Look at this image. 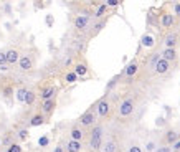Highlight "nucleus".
Returning a JSON list of instances; mask_svg holds the SVG:
<instances>
[{"label":"nucleus","mask_w":180,"mask_h":152,"mask_svg":"<svg viewBox=\"0 0 180 152\" xmlns=\"http://www.w3.org/2000/svg\"><path fill=\"white\" fill-rule=\"evenodd\" d=\"M101 136H102V129L101 127H94L91 132V139H89V149L91 151H97L101 147Z\"/></svg>","instance_id":"nucleus-1"},{"label":"nucleus","mask_w":180,"mask_h":152,"mask_svg":"<svg viewBox=\"0 0 180 152\" xmlns=\"http://www.w3.org/2000/svg\"><path fill=\"white\" fill-rule=\"evenodd\" d=\"M132 111H134V103L132 101H122L121 103V106H119V114L121 116H129L132 114Z\"/></svg>","instance_id":"nucleus-2"},{"label":"nucleus","mask_w":180,"mask_h":152,"mask_svg":"<svg viewBox=\"0 0 180 152\" xmlns=\"http://www.w3.org/2000/svg\"><path fill=\"white\" fill-rule=\"evenodd\" d=\"M81 124L83 126H91L94 124V121H96V116H94V112H91V111H88V112H84L83 116H81Z\"/></svg>","instance_id":"nucleus-3"},{"label":"nucleus","mask_w":180,"mask_h":152,"mask_svg":"<svg viewBox=\"0 0 180 152\" xmlns=\"http://www.w3.org/2000/svg\"><path fill=\"white\" fill-rule=\"evenodd\" d=\"M107 112H109V103L102 99V101L97 103V116H101V117H106Z\"/></svg>","instance_id":"nucleus-4"},{"label":"nucleus","mask_w":180,"mask_h":152,"mask_svg":"<svg viewBox=\"0 0 180 152\" xmlns=\"http://www.w3.org/2000/svg\"><path fill=\"white\" fill-rule=\"evenodd\" d=\"M155 71H157L159 74H164L169 71V61L164 60V58H160V60L157 61V65H155Z\"/></svg>","instance_id":"nucleus-5"},{"label":"nucleus","mask_w":180,"mask_h":152,"mask_svg":"<svg viewBox=\"0 0 180 152\" xmlns=\"http://www.w3.org/2000/svg\"><path fill=\"white\" fill-rule=\"evenodd\" d=\"M160 23H162V27L169 28V27H172V25L175 23V17H174V15H170V13H165V15H162Z\"/></svg>","instance_id":"nucleus-6"},{"label":"nucleus","mask_w":180,"mask_h":152,"mask_svg":"<svg viewBox=\"0 0 180 152\" xmlns=\"http://www.w3.org/2000/svg\"><path fill=\"white\" fill-rule=\"evenodd\" d=\"M55 93H56L55 86H48V88H45V89L42 91V99H43V101L53 99V96H55Z\"/></svg>","instance_id":"nucleus-7"},{"label":"nucleus","mask_w":180,"mask_h":152,"mask_svg":"<svg viewBox=\"0 0 180 152\" xmlns=\"http://www.w3.org/2000/svg\"><path fill=\"white\" fill-rule=\"evenodd\" d=\"M5 55H7V63H10V65H15L18 60V51L17 50H8L5 51Z\"/></svg>","instance_id":"nucleus-8"},{"label":"nucleus","mask_w":180,"mask_h":152,"mask_svg":"<svg viewBox=\"0 0 180 152\" xmlns=\"http://www.w3.org/2000/svg\"><path fill=\"white\" fill-rule=\"evenodd\" d=\"M18 65H20V68H22V69L28 71V69H32V68H33V61H32V58H28V56H23V58H20Z\"/></svg>","instance_id":"nucleus-9"},{"label":"nucleus","mask_w":180,"mask_h":152,"mask_svg":"<svg viewBox=\"0 0 180 152\" xmlns=\"http://www.w3.org/2000/svg\"><path fill=\"white\" fill-rule=\"evenodd\" d=\"M164 60H167L169 63L170 61H174L177 58V51H175V48H165L164 50V56H162Z\"/></svg>","instance_id":"nucleus-10"},{"label":"nucleus","mask_w":180,"mask_h":152,"mask_svg":"<svg viewBox=\"0 0 180 152\" xmlns=\"http://www.w3.org/2000/svg\"><path fill=\"white\" fill-rule=\"evenodd\" d=\"M137 69H139V65L136 63V61L129 63V65H127V68H126V76H127V78H132V76L137 73Z\"/></svg>","instance_id":"nucleus-11"},{"label":"nucleus","mask_w":180,"mask_h":152,"mask_svg":"<svg viewBox=\"0 0 180 152\" xmlns=\"http://www.w3.org/2000/svg\"><path fill=\"white\" fill-rule=\"evenodd\" d=\"M66 149H68V152H79V151H81V142L71 139V141L66 144Z\"/></svg>","instance_id":"nucleus-12"},{"label":"nucleus","mask_w":180,"mask_h":152,"mask_svg":"<svg viewBox=\"0 0 180 152\" xmlns=\"http://www.w3.org/2000/svg\"><path fill=\"white\" fill-rule=\"evenodd\" d=\"M55 106H56L55 99H48V101H45L42 104V109H43V112H51V111L55 109Z\"/></svg>","instance_id":"nucleus-13"},{"label":"nucleus","mask_w":180,"mask_h":152,"mask_svg":"<svg viewBox=\"0 0 180 152\" xmlns=\"http://www.w3.org/2000/svg\"><path fill=\"white\" fill-rule=\"evenodd\" d=\"M86 25H88V17H78V18L74 20V27L78 28V30L86 28Z\"/></svg>","instance_id":"nucleus-14"},{"label":"nucleus","mask_w":180,"mask_h":152,"mask_svg":"<svg viewBox=\"0 0 180 152\" xmlns=\"http://www.w3.org/2000/svg\"><path fill=\"white\" fill-rule=\"evenodd\" d=\"M27 96H28V89L27 88H20V89H17V99H18L20 103H25Z\"/></svg>","instance_id":"nucleus-15"},{"label":"nucleus","mask_w":180,"mask_h":152,"mask_svg":"<svg viewBox=\"0 0 180 152\" xmlns=\"http://www.w3.org/2000/svg\"><path fill=\"white\" fill-rule=\"evenodd\" d=\"M177 139H179V134H177L175 131H169V132H167V136H165L167 144H175Z\"/></svg>","instance_id":"nucleus-16"},{"label":"nucleus","mask_w":180,"mask_h":152,"mask_svg":"<svg viewBox=\"0 0 180 152\" xmlns=\"http://www.w3.org/2000/svg\"><path fill=\"white\" fill-rule=\"evenodd\" d=\"M43 116L42 114H35L32 117V121H30V126H32V127H37V126H42L43 124Z\"/></svg>","instance_id":"nucleus-17"},{"label":"nucleus","mask_w":180,"mask_h":152,"mask_svg":"<svg viewBox=\"0 0 180 152\" xmlns=\"http://www.w3.org/2000/svg\"><path fill=\"white\" fill-rule=\"evenodd\" d=\"M140 43H142V46H147V48H150V46H154V38L150 37V35H144L142 40H140Z\"/></svg>","instance_id":"nucleus-18"},{"label":"nucleus","mask_w":180,"mask_h":152,"mask_svg":"<svg viewBox=\"0 0 180 152\" xmlns=\"http://www.w3.org/2000/svg\"><path fill=\"white\" fill-rule=\"evenodd\" d=\"M165 45H167V48H174L177 45V35H169L165 38Z\"/></svg>","instance_id":"nucleus-19"},{"label":"nucleus","mask_w":180,"mask_h":152,"mask_svg":"<svg viewBox=\"0 0 180 152\" xmlns=\"http://www.w3.org/2000/svg\"><path fill=\"white\" fill-rule=\"evenodd\" d=\"M74 73L78 74V76H84V74L88 73V68H86V65L79 63V65H76V69H74Z\"/></svg>","instance_id":"nucleus-20"},{"label":"nucleus","mask_w":180,"mask_h":152,"mask_svg":"<svg viewBox=\"0 0 180 152\" xmlns=\"http://www.w3.org/2000/svg\"><path fill=\"white\" fill-rule=\"evenodd\" d=\"M81 137H83V132H81L78 127H73V129H71V139H73V141H81Z\"/></svg>","instance_id":"nucleus-21"},{"label":"nucleus","mask_w":180,"mask_h":152,"mask_svg":"<svg viewBox=\"0 0 180 152\" xmlns=\"http://www.w3.org/2000/svg\"><path fill=\"white\" fill-rule=\"evenodd\" d=\"M102 152H116V142H114V141H109V142L104 146Z\"/></svg>","instance_id":"nucleus-22"},{"label":"nucleus","mask_w":180,"mask_h":152,"mask_svg":"<svg viewBox=\"0 0 180 152\" xmlns=\"http://www.w3.org/2000/svg\"><path fill=\"white\" fill-rule=\"evenodd\" d=\"M65 79H66V83H74L76 79H78V74L74 73H66V76H65Z\"/></svg>","instance_id":"nucleus-23"},{"label":"nucleus","mask_w":180,"mask_h":152,"mask_svg":"<svg viewBox=\"0 0 180 152\" xmlns=\"http://www.w3.org/2000/svg\"><path fill=\"white\" fill-rule=\"evenodd\" d=\"M106 8H107V5H101V7H99V8L96 10V17H102V15H104V12H106Z\"/></svg>","instance_id":"nucleus-24"},{"label":"nucleus","mask_w":180,"mask_h":152,"mask_svg":"<svg viewBox=\"0 0 180 152\" xmlns=\"http://www.w3.org/2000/svg\"><path fill=\"white\" fill-rule=\"evenodd\" d=\"M33 101H35V94H33L32 91H28V96H27V99H25V103H27V104H33Z\"/></svg>","instance_id":"nucleus-25"},{"label":"nucleus","mask_w":180,"mask_h":152,"mask_svg":"<svg viewBox=\"0 0 180 152\" xmlns=\"http://www.w3.org/2000/svg\"><path fill=\"white\" fill-rule=\"evenodd\" d=\"M38 144H40L42 147H46V146H48V137H40V141H38Z\"/></svg>","instance_id":"nucleus-26"},{"label":"nucleus","mask_w":180,"mask_h":152,"mask_svg":"<svg viewBox=\"0 0 180 152\" xmlns=\"http://www.w3.org/2000/svg\"><path fill=\"white\" fill-rule=\"evenodd\" d=\"M5 63H7V55H5V53H0V68H2Z\"/></svg>","instance_id":"nucleus-27"},{"label":"nucleus","mask_w":180,"mask_h":152,"mask_svg":"<svg viewBox=\"0 0 180 152\" xmlns=\"http://www.w3.org/2000/svg\"><path fill=\"white\" fill-rule=\"evenodd\" d=\"M8 152H22V147H20V146H12V147L8 149Z\"/></svg>","instance_id":"nucleus-28"},{"label":"nucleus","mask_w":180,"mask_h":152,"mask_svg":"<svg viewBox=\"0 0 180 152\" xmlns=\"http://www.w3.org/2000/svg\"><path fill=\"white\" fill-rule=\"evenodd\" d=\"M104 25H106V20H102L101 23H97V25H96V28H94V32H99V30H101V28L104 27Z\"/></svg>","instance_id":"nucleus-29"},{"label":"nucleus","mask_w":180,"mask_h":152,"mask_svg":"<svg viewBox=\"0 0 180 152\" xmlns=\"http://www.w3.org/2000/svg\"><path fill=\"white\" fill-rule=\"evenodd\" d=\"M18 136H20V139H27L28 132H27V131H25V129H22V131H20V132H18Z\"/></svg>","instance_id":"nucleus-30"},{"label":"nucleus","mask_w":180,"mask_h":152,"mask_svg":"<svg viewBox=\"0 0 180 152\" xmlns=\"http://www.w3.org/2000/svg\"><path fill=\"white\" fill-rule=\"evenodd\" d=\"M129 152H142V149L139 147V146H132V147L129 149Z\"/></svg>","instance_id":"nucleus-31"},{"label":"nucleus","mask_w":180,"mask_h":152,"mask_svg":"<svg viewBox=\"0 0 180 152\" xmlns=\"http://www.w3.org/2000/svg\"><path fill=\"white\" fill-rule=\"evenodd\" d=\"M46 23H48V27H51V25H53V17H51V15H48V17H46Z\"/></svg>","instance_id":"nucleus-32"},{"label":"nucleus","mask_w":180,"mask_h":152,"mask_svg":"<svg viewBox=\"0 0 180 152\" xmlns=\"http://www.w3.org/2000/svg\"><path fill=\"white\" fill-rule=\"evenodd\" d=\"M174 10H175L177 17H180V4H175V7H174Z\"/></svg>","instance_id":"nucleus-33"},{"label":"nucleus","mask_w":180,"mask_h":152,"mask_svg":"<svg viewBox=\"0 0 180 152\" xmlns=\"http://www.w3.org/2000/svg\"><path fill=\"white\" fill-rule=\"evenodd\" d=\"M117 4H119L117 0H107V5H111V7H116Z\"/></svg>","instance_id":"nucleus-34"},{"label":"nucleus","mask_w":180,"mask_h":152,"mask_svg":"<svg viewBox=\"0 0 180 152\" xmlns=\"http://www.w3.org/2000/svg\"><path fill=\"white\" fill-rule=\"evenodd\" d=\"M174 151H175V152H179V151H180V141H177V142L174 144Z\"/></svg>","instance_id":"nucleus-35"},{"label":"nucleus","mask_w":180,"mask_h":152,"mask_svg":"<svg viewBox=\"0 0 180 152\" xmlns=\"http://www.w3.org/2000/svg\"><path fill=\"white\" fill-rule=\"evenodd\" d=\"M147 151H154V144H152V142L147 144Z\"/></svg>","instance_id":"nucleus-36"},{"label":"nucleus","mask_w":180,"mask_h":152,"mask_svg":"<svg viewBox=\"0 0 180 152\" xmlns=\"http://www.w3.org/2000/svg\"><path fill=\"white\" fill-rule=\"evenodd\" d=\"M159 152H170V149L169 147H162V149H159Z\"/></svg>","instance_id":"nucleus-37"},{"label":"nucleus","mask_w":180,"mask_h":152,"mask_svg":"<svg viewBox=\"0 0 180 152\" xmlns=\"http://www.w3.org/2000/svg\"><path fill=\"white\" fill-rule=\"evenodd\" d=\"M55 152H63V149H61V147H56V149H55Z\"/></svg>","instance_id":"nucleus-38"},{"label":"nucleus","mask_w":180,"mask_h":152,"mask_svg":"<svg viewBox=\"0 0 180 152\" xmlns=\"http://www.w3.org/2000/svg\"><path fill=\"white\" fill-rule=\"evenodd\" d=\"M0 146H2V141H0Z\"/></svg>","instance_id":"nucleus-39"}]
</instances>
